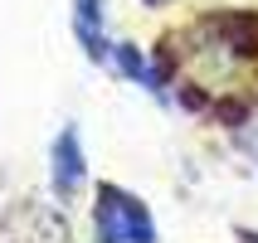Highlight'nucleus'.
I'll use <instances>...</instances> for the list:
<instances>
[{
    "mask_svg": "<svg viewBox=\"0 0 258 243\" xmlns=\"http://www.w3.org/2000/svg\"><path fill=\"white\" fill-rule=\"evenodd\" d=\"M142 5H171V0H142Z\"/></svg>",
    "mask_w": 258,
    "mask_h": 243,
    "instance_id": "0eeeda50",
    "label": "nucleus"
},
{
    "mask_svg": "<svg viewBox=\"0 0 258 243\" xmlns=\"http://www.w3.org/2000/svg\"><path fill=\"white\" fill-rule=\"evenodd\" d=\"M107 68L117 73V78H127L132 88H142L151 102H161V107H171L175 102V73L166 58H151L142 49V44H132V39H117L112 44V58H107Z\"/></svg>",
    "mask_w": 258,
    "mask_h": 243,
    "instance_id": "f03ea898",
    "label": "nucleus"
},
{
    "mask_svg": "<svg viewBox=\"0 0 258 243\" xmlns=\"http://www.w3.org/2000/svg\"><path fill=\"white\" fill-rule=\"evenodd\" d=\"M88 185V151L78 127H58V136L49 141V190L58 195V204H69L78 190Z\"/></svg>",
    "mask_w": 258,
    "mask_h": 243,
    "instance_id": "7ed1b4c3",
    "label": "nucleus"
},
{
    "mask_svg": "<svg viewBox=\"0 0 258 243\" xmlns=\"http://www.w3.org/2000/svg\"><path fill=\"white\" fill-rule=\"evenodd\" d=\"M156 219L142 204V195H132L122 185L102 180L93 190V243H156Z\"/></svg>",
    "mask_w": 258,
    "mask_h": 243,
    "instance_id": "f257e3e1",
    "label": "nucleus"
},
{
    "mask_svg": "<svg viewBox=\"0 0 258 243\" xmlns=\"http://www.w3.org/2000/svg\"><path fill=\"white\" fill-rule=\"evenodd\" d=\"M244 243H258V233H253V229H244Z\"/></svg>",
    "mask_w": 258,
    "mask_h": 243,
    "instance_id": "423d86ee",
    "label": "nucleus"
},
{
    "mask_svg": "<svg viewBox=\"0 0 258 243\" xmlns=\"http://www.w3.org/2000/svg\"><path fill=\"white\" fill-rule=\"evenodd\" d=\"M69 25H73V39L83 49L93 63L107 68V58H112V29H107V0H73L69 10Z\"/></svg>",
    "mask_w": 258,
    "mask_h": 243,
    "instance_id": "20e7f679",
    "label": "nucleus"
},
{
    "mask_svg": "<svg viewBox=\"0 0 258 243\" xmlns=\"http://www.w3.org/2000/svg\"><path fill=\"white\" fill-rule=\"evenodd\" d=\"M234 146L258 166V102H248L244 112L234 117Z\"/></svg>",
    "mask_w": 258,
    "mask_h": 243,
    "instance_id": "39448f33",
    "label": "nucleus"
}]
</instances>
